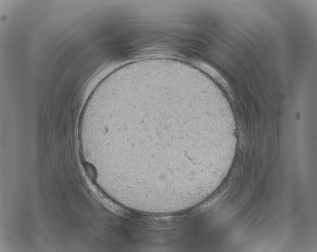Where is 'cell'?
<instances>
[{
	"label": "cell",
	"instance_id": "cell-1",
	"mask_svg": "<svg viewBox=\"0 0 317 252\" xmlns=\"http://www.w3.org/2000/svg\"><path fill=\"white\" fill-rule=\"evenodd\" d=\"M182 90L161 80H121L86 102L82 128L115 186H175L185 177L199 124L183 106Z\"/></svg>",
	"mask_w": 317,
	"mask_h": 252
}]
</instances>
